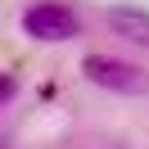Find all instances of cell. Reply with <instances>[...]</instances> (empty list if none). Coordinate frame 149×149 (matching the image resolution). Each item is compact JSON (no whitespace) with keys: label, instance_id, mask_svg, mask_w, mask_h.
<instances>
[{"label":"cell","instance_id":"cell-1","mask_svg":"<svg viewBox=\"0 0 149 149\" xmlns=\"http://www.w3.org/2000/svg\"><path fill=\"white\" fill-rule=\"evenodd\" d=\"M81 72L91 77L95 86L118 91V95H145V91H149V72H145V68H131V63L109 59V54H86Z\"/></svg>","mask_w":149,"mask_h":149},{"label":"cell","instance_id":"cell-2","mask_svg":"<svg viewBox=\"0 0 149 149\" xmlns=\"http://www.w3.org/2000/svg\"><path fill=\"white\" fill-rule=\"evenodd\" d=\"M23 32L36 36V41H72L81 32V18L59 0H41V5H32L23 14Z\"/></svg>","mask_w":149,"mask_h":149},{"label":"cell","instance_id":"cell-3","mask_svg":"<svg viewBox=\"0 0 149 149\" xmlns=\"http://www.w3.org/2000/svg\"><path fill=\"white\" fill-rule=\"evenodd\" d=\"M109 27L118 32L122 41L149 50V9H140V5H113L109 9Z\"/></svg>","mask_w":149,"mask_h":149},{"label":"cell","instance_id":"cell-4","mask_svg":"<svg viewBox=\"0 0 149 149\" xmlns=\"http://www.w3.org/2000/svg\"><path fill=\"white\" fill-rule=\"evenodd\" d=\"M14 91H18V81H14L9 72H0V104H9V100H14Z\"/></svg>","mask_w":149,"mask_h":149}]
</instances>
